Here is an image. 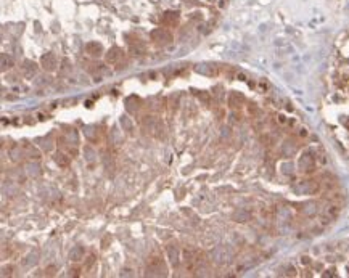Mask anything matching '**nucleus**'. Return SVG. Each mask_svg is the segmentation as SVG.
I'll return each mask as SVG.
<instances>
[{"label": "nucleus", "mask_w": 349, "mask_h": 278, "mask_svg": "<svg viewBox=\"0 0 349 278\" xmlns=\"http://www.w3.org/2000/svg\"><path fill=\"white\" fill-rule=\"evenodd\" d=\"M232 254H230L225 248H216L212 251V260L217 262V264H225V262L230 260Z\"/></svg>", "instance_id": "f257e3e1"}, {"label": "nucleus", "mask_w": 349, "mask_h": 278, "mask_svg": "<svg viewBox=\"0 0 349 278\" xmlns=\"http://www.w3.org/2000/svg\"><path fill=\"white\" fill-rule=\"evenodd\" d=\"M148 272L151 273V275H164V273H166V267H164V264H162V260L153 259L151 262H150V265H148Z\"/></svg>", "instance_id": "f03ea898"}, {"label": "nucleus", "mask_w": 349, "mask_h": 278, "mask_svg": "<svg viewBox=\"0 0 349 278\" xmlns=\"http://www.w3.org/2000/svg\"><path fill=\"white\" fill-rule=\"evenodd\" d=\"M42 65L45 69H48V71H53L55 67H57V61H55V56L51 53H47L45 56L42 58Z\"/></svg>", "instance_id": "7ed1b4c3"}, {"label": "nucleus", "mask_w": 349, "mask_h": 278, "mask_svg": "<svg viewBox=\"0 0 349 278\" xmlns=\"http://www.w3.org/2000/svg\"><path fill=\"white\" fill-rule=\"evenodd\" d=\"M23 71H24V74H27V76H32V74H35V71H37V66L32 61H26L24 66H23Z\"/></svg>", "instance_id": "20e7f679"}, {"label": "nucleus", "mask_w": 349, "mask_h": 278, "mask_svg": "<svg viewBox=\"0 0 349 278\" xmlns=\"http://www.w3.org/2000/svg\"><path fill=\"white\" fill-rule=\"evenodd\" d=\"M82 256H84V249L81 246H76V248L71 251V260H81Z\"/></svg>", "instance_id": "39448f33"}, {"label": "nucleus", "mask_w": 349, "mask_h": 278, "mask_svg": "<svg viewBox=\"0 0 349 278\" xmlns=\"http://www.w3.org/2000/svg\"><path fill=\"white\" fill-rule=\"evenodd\" d=\"M235 220L237 222H246V220H249V214L246 211H238L235 214Z\"/></svg>", "instance_id": "423d86ee"}, {"label": "nucleus", "mask_w": 349, "mask_h": 278, "mask_svg": "<svg viewBox=\"0 0 349 278\" xmlns=\"http://www.w3.org/2000/svg\"><path fill=\"white\" fill-rule=\"evenodd\" d=\"M168 254H169L170 260L177 262V248H176V246H169V248H168Z\"/></svg>", "instance_id": "0eeeda50"}, {"label": "nucleus", "mask_w": 349, "mask_h": 278, "mask_svg": "<svg viewBox=\"0 0 349 278\" xmlns=\"http://www.w3.org/2000/svg\"><path fill=\"white\" fill-rule=\"evenodd\" d=\"M57 162H58L60 166H66V164H68V159H66L63 154H58V156H57Z\"/></svg>", "instance_id": "6e6552de"}, {"label": "nucleus", "mask_w": 349, "mask_h": 278, "mask_svg": "<svg viewBox=\"0 0 349 278\" xmlns=\"http://www.w3.org/2000/svg\"><path fill=\"white\" fill-rule=\"evenodd\" d=\"M32 262H34V264L37 262V254H31V256H29V260H27V264H32Z\"/></svg>", "instance_id": "1a4fd4ad"}]
</instances>
